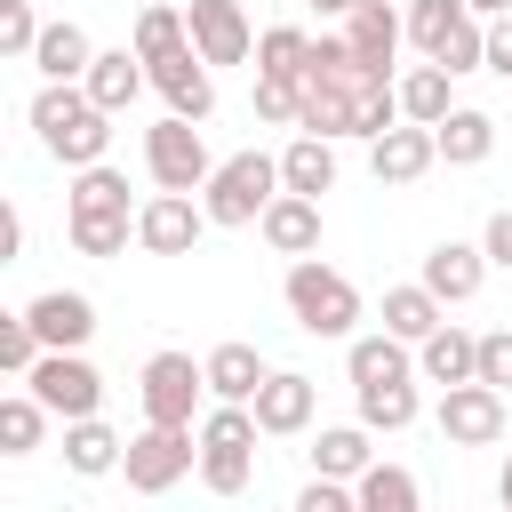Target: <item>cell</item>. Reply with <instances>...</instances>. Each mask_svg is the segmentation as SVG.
Returning <instances> with one entry per match:
<instances>
[{"label": "cell", "mask_w": 512, "mask_h": 512, "mask_svg": "<svg viewBox=\"0 0 512 512\" xmlns=\"http://www.w3.org/2000/svg\"><path fill=\"white\" fill-rule=\"evenodd\" d=\"M144 72H152V88L168 96L176 120H208V112H216V64H208L200 48H184V56H168V64H144Z\"/></svg>", "instance_id": "cell-13"}, {"label": "cell", "mask_w": 512, "mask_h": 512, "mask_svg": "<svg viewBox=\"0 0 512 512\" xmlns=\"http://www.w3.org/2000/svg\"><path fill=\"white\" fill-rule=\"evenodd\" d=\"M200 392H208V360H192V352H152V360H144V376H136L144 424H184V432H192Z\"/></svg>", "instance_id": "cell-8"}, {"label": "cell", "mask_w": 512, "mask_h": 512, "mask_svg": "<svg viewBox=\"0 0 512 512\" xmlns=\"http://www.w3.org/2000/svg\"><path fill=\"white\" fill-rule=\"evenodd\" d=\"M144 176L160 184V192H208V176H216V160H208V144H200V120H152L144 128Z\"/></svg>", "instance_id": "cell-5"}, {"label": "cell", "mask_w": 512, "mask_h": 512, "mask_svg": "<svg viewBox=\"0 0 512 512\" xmlns=\"http://www.w3.org/2000/svg\"><path fill=\"white\" fill-rule=\"evenodd\" d=\"M144 64H168V56H184L192 48V16L184 8H168V0H152L144 16H136V40H128Z\"/></svg>", "instance_id": "cell-33"}, {"label": "cell", "mask_w": 512, "mask_h": 512, "mask_svg": "<svg viewBox=\"0 0 512 512\" xmlns=\"http://www.w3.org/2000/svg\"><path fill=\"white\" fill-rule=\"evenodd\" d=\"M32 136H40V152L64 160V168H96L104 144H112V112H104L80 80H40V96H32Z\"/></svg>", "instance_id": "cell-1"}, {"label": "cell", "mask_w": 512, "mask_h": 512, "mask_svg": "<svg viewBox=\"0 0 512 512\" xmlns=\"http://www.w3.org/2000/svg\"><path fill=\"white\" fill-rule=\"evenodd\" d=\"M352 400H360V424H368V432H408V424L424 416L416 376H400V384H360Z\"/></svg>", "instance_id": "cell-34"}, {"label": "cell", "mask_w": 512, "mask_h": 512, "mask_svg": "<svg viewBox=\"0 0 512 512\" xmlns=\"http://www.w3.org/2000/svg\"><path fill=\"white\" fill-rule=\"evenodd\" d=\"M432 160H440V136L416 128V120H400V128H384V136L368 144V176H376V184H416Z\"/></svg>", "instance_id": "cell-15"}, {"label": "cell", "mask_w": 512, "mask_h": 512, "mask_svg": "<svg viewBox=\"0 0 512 512\" xmlns=\"http://www.w3.org/2000/svg\"><path fill=\"white\" fill-rule=\"evenodd\" d=\"M344 368H352V392H360V384H400V376H416V360H408V344H400L392 328L352 336V344H344Z\"/></svg>", "instance_id": "cell-25"}, {"label": "cell", "mask_w": 512, "mask_h": 512, "mask_svg": "<svg viewBox=\"0 0 512 512\" xmlns=\"http://www.w3.org/2000/svg\"><path fill=\"white\" fill-rule=\"evenodd\" d=\"M440 320H448V304H440L424 280H408V288H384V328H392L400 344H424Z\"/></svg>", "instance_id": "cell-31"}, {"label": "cell", "mask_w": 512, "mask_h": 512, "mask_svg": "<svg viewBox=\"0 0 512 512\" xmlns=\"http://www.w3.org/2000/svg\"><path fill=\"white\" fill-rule=\"evenodd\" d=\"M64 232H72L80 256H120L136 240V216H64Z\"/></svg>", "instance_id": "cell-38"}, {"label": "cell", "mask_w": 512, "mask_h": 512, "mask_svg": "<svg viewBox=\"0 0 512 512\" xmlns=\"http://www.w3.org/2000/svg\"><path fill=\"white\" fill-rule=\"evenodd\" d=\"M184 16H192V48L208 64H248L256 56V32H248V8L240 0H192Z\"/></svg>", "instance_id": "cell-12"}, {"label": "cell", "mask_w": 512, "mask_h": 512, "mask_svg": "<svg viewBox=\"0 0 512 512\" xmlns=\"http://www.w3.org/2000/svg\"><path fill=\"white\" fill-rule=\"evenodd\" d=\"M304 8H320V16H352L360 0H304Z\"/></svg>", "instance_id": "cell-47"}, {"label": "cell", "mask_w": 512, "mask_h": 512, "mask_svg": "<svg viewBox=\"0 0 512 512\" xmlns=\"http://www.w3.org/2000/svg\"><path fill=\"white\" fill-rule=\"evenodd\" d=\"M256 440H264L256 408L216 400V408L200 416V488H208V496H240V488L256 480Z\"/></svg>", "instance_id": "cell-2"}, {"label": "cell", "mask_w": 512, "mask_h": 512, "mask_svg": "<svg viewBox=\"0 0 512 512\" xmlns=\"http://www.w3.org/2000/svg\"><path fill=\"white\" fill-rule=\"evenodd\" d=\"M432 136H440V160H448V168H480V160L496 152V120H488L480 104H456Z\"/></svg>", "instance_id": "cell-28"}, {"label": "cell", "mask_w": 512, "mask_h": 512, "mask_svg": "<svg viewBox=\"0 0 512 512\" xmlns=\"http://www.w3.org/2000/svg\"><path fill=\"white\" fill-rule=\"evenodd\" d=\"M24 320H32V336H40L48 352H88V336H96V304H88L80 288H48V296H32Z\"/></svg>", "instance_id": "cell-11"}, {"label": "cell", "mask_w": 512, "mask_h": 512, "mask_svg": "<svg viewBox=\"0 0 512 512\" xmlns=\"http://www.w3.org/2000/svg\"><path fill=\"white\" fill-rule=\"evenodd\" d=\"M464 16H472L464 0H408V40H416L424 56H440V48H448V32H456Z\"/></svg>", "instance_id": "cell-37"}, {"label": "cell", "mask_w": 512, "mask_h": 512, "mask_svg": "<svg viewBox=\"0 0 512 512\" xmlns=\"http://www.w3.org/2000/svg\"><path fill=\"white\" fill-rule=\"evenodd\" d=\"M280 184L304 192V200L336 192V144H328V136H296V144L280 152Z\"/></svg>", "instance_id": "cell-29"}, {"label": "cell", "mask_w": 512, "mask_h": 512, "mask_svg": "<svg viewBox=\"0 0 512 512\" xmlns=\"http://www.w3.org/2000/svg\"><path fill=\"white\" fill-rule=\"evenodd\" d=\"M40 352H48V344H40V336H32V320H24V312H8V320H0V368H8V376H16V384H24V376H32V360H40Z\"/></svg>", "instance_id": "cell-41"}, {"label": "cell", "mask_w": 512, "mask_h": 512, "mask_svg": "<svg viewBox=\"0 0 512 512\" xmlns=\"http://www.w3.org/2000/svg\"><path fill=\"white\" fill-rule=\"evenodd\" d=\"M208 232V208L192 192H152L136 208V248L144 256H192V240Z\"/></svg>", "instance_id": "cell-10"}, {"label": "cell", "mask_w": 512, "mask_h": 512, "mask_svg": "<svg viewBox=\"0 0 512 512\" xmlns=\"http://www.w3.org/2000/svg\"><path fill=\"white\" fill-rule=\"evenodd\" d=\"M256 232H264V248H272V256H288V264H296V256H312V248H320V200L280 192V200L264 208V224H256Z\"/></svg>", "instance_id": "cell-19"}, {"label": "cell", "mask_w": 512, "mask_h": 512, "mask_svg": "<svg viewBox=\"0 0 512 512\" xmlns=\"http://www.w3.org/2000/svg\"><path fill=\"white\" fill-rule=\"evenodd\" d=\"M248 408H256V424H264L272 440H288V432H304V424H312L320 384H312V376H296V368H272V376H264V392H256Z\"/></svg>", "instance_id": "cell-17"}, {"label": "cell", "mask_w": 512, "mask_h": 512, "mask_svg": "<svg viewBox=\"0 0 512 512\" xmlns=\"http://www.w3.org/2000/svg\"><path fill=\"white\" fill-rule=\"evenodd\" d=\"M480 280H488V248H480V240H432V256H424V288H432L440 304H472Z\"/></svg>", "instance_id": "cell-16"}, {"label": "cell", "mask_w": 512, "mask_h": 512, "mask_svg": "<svg viewBox=\"0 0 512 512\" xmlns=\"http://www.w3.org/2000/svg\"><path fill=\"white\" fill-rule=\"evenodd\" d=\"M304 456H312L320 480H360V472L376 464V432H368V424H320V440H312Z\"/></svg>", "instance_id": "cell-21"}, {"label": "cell", "mask_w": 512, "mask_h": 512, "mask_svg": "<svg viewBox=\"0 0 512 512\" xmlns=\"http://www.w3.org/2000/svg\"><path fill=\"white\" fill-rule=\"evenodd\" d=\"M264 376H272V368H264V352H256V344H240V336L208 352V400H240V408H248V400L264 392Z\"/></svg>", "instance_id": "cell-22"}, {"label": "cell", "mask_w": 512, "mask_h": 512, "mask_svg": "<svg viewBox=\"0 0 512 512\" xmlns=\"http://www.w3.org/2000/svg\"><path fill=\"white\" fill-rule=\"evenodd\" d=\"M64 216H136L128 208V176L120 168H72V192H64Z\"/></svg>", "instance_id": "cell-30"}, {"label": "cell", "mask_w": 512, "mask_h": 512, "mask_svg": "<svg viewBox=\"0 0 512 512\" xmlns=\"http://www.w3.org/2000/svg\"><path fill=\"white\" fill-rule=\"evenodd\" d=\"M40 16H32V0H0V56H16V64H32V48H40Z\"/></svg>", "instance_id": "cell-39"}, {"label": "cell", "mask_w": 512, "mask_h": 512, "mask_svg": "<svg viewBox=\"0 0 512 512\" xmlns=\"http://www.w3.org/2000/svg\"><path fill=\"white\" fill-rule=\"evenodd\" d=\"M24 392H32L48 416H64V424H80V416L104 408V376H96L88 352H40L32 376H24Z\"/></svg>", "instance_id": "cell-7"}, {"label": "cell", "mask_w": 512, "mask_h": 512, "mask_svg": "<svg viewBox=\"0 0 512 512\" xmlns=\"http://www.w3.org/2000/svg\"><path fill=\"white\" fill-rule=\"evenodd\" d=\"M496 496H504V512H512V456H504V472H496Z\"/></svg>", "instance_id": "cell-48"}, {"label": "cell", "mask_w": 512, "mask_h": 512, "mask_svg": "<svg viewBox=\"0 0 512 512\" xmlns=\"http://www.w3.org/2000/svg\"><path fill=\"white\" fill-rule=\"evenodd\" d=\"M280 192H288V184H280V160H272V152H232V160H216L200 208H208L216 232H240V224H264V208H272Z\"/></svg>", "instance_id": "cell-3"}, {"label": "cell", "mask_w": 512, "mask_h": 512, "mask_svg": "<svg viewBox=\"0 0 512 512\" xmlns=\"http://www.w3.org/2000/svg\"><path fill=\"white\" fill-rule=\"evenodd\" d=\"M120 456H128V440H120L104 416H80V424H64V472H80V480H104V472H120Z\"/></svg>", "instance_id": "cell-23"}, {"label": "cell", "mask_w": 512, "mask_h": 512, "mask_svg": "<svg viewBox=\"0 0 512 512\" xmlns=\"http://www.w3.org/2000/svg\"><path fill=\"white\" fill-rule=\"evenodd\" d=\"M432 424H440V440H448V448H496V440H504V424H512V408H504V392H496V384H448V392H440V408H432Z\"/></svg>", "instance_id": "cell-9"}, {"label": "cell", "mask_w": 512, "mask_h": 512, "mask_svg": "<svg viewBox=\"0 0 512 512\" xmlns=\"http://www.w3.org/2000/svg\"><path fill=\"white\" fill-rule=\"evenodd\" d=\"M304 136H360V96L352 88H328V80H304V112H296Z\"/></svg>", "instance_id": "cell-27"}, {"label": "cell", "mask_w": 512, "mask_h": 512, "mask_svg": "<svg viewBox=\"0 0 512 512\" xmlns=\"http://www.w3.org/2000/svg\"><path fill=\"white\" fill-rule=\"evenodd\" d=\"M40 432H48V408H40L32 392H8V400H0V456H32Z\"/></svg>", "instance_id": "cell-36"}, {"label": "cell", "mask_w": 512, "mask_h": 512, "mask_svg": "<svg viewBox=\"0 0 512 512\" xmlns=\"http://www.w3.org/2000/svg\"><path fill=\"white\" fill-rule=\"evenodd\" d=\"M488 72H496V80H512V16H496V24H488Z\"/></svg>", "instance_id": "cell-45"}, {"label": "cell", "mask_w": 512, "mask_h": 512, "mask_svg": "<svg viewBox=\"0 0 512 512\" xmlns=\"http://www.w3.org/2000/svg\"><path fill=\"white\" fill-rule=\"evenodd\" d=\"M296 512H360V496H352V480H320V472H312V480L296 488Z\"/></svg>", "instance_id": "cell-42"}, {"label": "cell", "mask_w": 512, "mask_h": 512, "mask_svg": "<svg viewBox=\"0 0 512 512\" xmlns=\"http://www.w3.org/2000/svg\"><path fill=\"white\" fill-rule=\"evenodd\" d=\"M400 40H408V8H392V0H360V8L344 16V48H352L360 64H376V72H392Z\"/></svg>", "instance_id": "cell-14"}, {"label": "cell", "mask_w": 512, "mask_h": 512, "mask_svg": "<svg viewBox=\"0 0 512 512\" xmlns=\"http://www.w3.org/2000/svg\"><path fill=\"white\" fill-rule=\"evenodd\" d=\"M464 8H472L480 24H496V16H512V0H464Z\"/></svg>", "instance_id": "cell-46"}, {"label": "cell", "mask_w": 512, "mask_h": 512, "mask_svg": "<svg viewBox=\"0 0 512 512\" xmlns=\"http://www.w3.org/2000/svg\"><path fill=\"white\" fill-rule=\"evenodd\" d=\"M144 80H152V72H144V56H136V48H96V64H88V80H80V88L120 120V112L144 96Z\"/></svg>", "instance_id": "cell-20"}, {"label": "cell", "mask_w": 512, "mask_h": 512, "mask_svg": "<svg viewBox=\"0 0 512 512\" xmlns=\"http://www.w3.org/2000/svg\"><path fill=\"white\" fill-rule=\"evenodd\" d=\"M280 296H288V320H296L304 336H344V344H352L360 288H352L336 264H320V256H296V264H288V280H280Z\"/></svg>", "instance_id": "cell-4"}, {"label": "cell", "mask_w": 512, "mask_h": 512, "mask_svg": "<svg viewBox=\"0 0 512 512\" xmlns=\"http://www.w3.org/2000/svg\"><path fill=\"white\" fill-rule=\"evenodd\" d=\"M416 376L440 384V392H448V384H480V336H464L456 320H440V328L416 344Z\"/></svg>", "instance_id": "cell-18"}, {"label": "cell", "mask_w": 512, "mask_h": 512, "mask_svg": "<svg viewBox=\"0 0 512 512\" xmlns=\"http://www.w3.org/2000/svg\"><path fill=\"white\" fill-rule=\"evenodd\" d=\"M480 384L512 392V328H488V336H480Z\"/></svg>", "instance_id": "cell-43"}, {"label": "cell", "mask_w": 512, "mask_h": 512, "mask_svg": "<svg viewBox=\"0 0 512 512\" xmlns=\"http://www.w3.org/2000/svg\"><path fill=\"white\" fill-rule=\"evenodd\" d=\"M352 496H360V512H424V488H416V472L408 464H368L360 480H352Z\"/></svg>", "instance_id": "cell-32"}, {"label": "cell", "mask_w": 512, "mask_h": 512, "mask_svg": "<svg viewBox=\"0 0 512 512\" xmlns=\"http://www.w3.org/2000/svg\"><path fill=\"white\" fill-rule=\"evenodd\" d=\"M88 64H96V40H88L72 16H56V24L40 32V48H32V72H40V80H88Z\"/></svg>", "instance_id": "cell-24"}, {"label": "cell", "mask_w": 512, "mask_h": 512, "mask_svg": "<svg viewBox=\"0 0 512 512\" xmlns=\"http://www.w3.org/2000/svg\"><path fill=\"white\" fill-rule=\"evenodd\" d=\"M400 112H408L416 128H440V120L456 112V72H448V64H416V72H400Z\"/></svg>", "instance_id": "cell-26"}, {"label": "cell", "mask_w": 512, "mask_h": 512, "mask_svg": "<svg viewBox=\"0 0 512 512\" xmlns=\"http://www.w3.org/2000/svg\"><path fill=\"white\" fill-rule=\"evenodd\" d=\"M296 112H304V80H272V72H256V120L296 128Z\"/></svg>", "instance_id": "cell-40"}, {"label": "cell", "mask_w": 512, "mask_h": 512, "mask_svg": "<svg viewBox=\"0 0 512 512\" xmlns=\"http://www.w3.org/2000/svg\"><path fill=\"white\" fill-rule=\"evenodd\" d=\"M120 472H128L136 496H168L184 472H200V432H184V424H144V432L128 440Z\"/></svg>", "instance_id": "cell-6"}, {"label": "cell", "mask_w": 512, "mask_h": 512, "mask_svg": "<svg viewBox=\"0 0 512 512\" xmlns=\"http://www.w3.org/2000/svg\"><path fill=\"white\" fill-rule=\"evenodd\" d=\"M480 248H488V264H504V272H512V208H496V216L480 224Z\"/></svg>", "instance_id": "cell-44"}, {"label": "cell", "mask_w": 512, "mask_h": 512, "mask_svg": "<svg viewBox=\"0 0 512 512\" xmlns=\"http://www.w3.org/2000/svg\"><path fill=\"white\" fill-rule=\"evenodd\" d=\"M256 72H272V80H304V72H312V32H296V24L256 32Z\"/></svg>", "instance_id": "cell-35"}]
</instances>
